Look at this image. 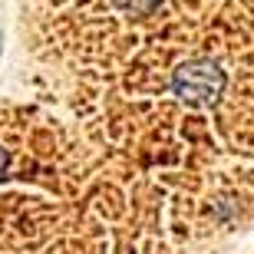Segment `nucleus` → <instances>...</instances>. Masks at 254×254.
Segmentation results:
<instances>
[{
    "label": "nucleus",
    "mask_w": 254,
    "mask_h": 254,
    "mask_svg": "<svg viewBox=\"0 0 254 254\" xmlns=\"http://www.w3.org/2000/svg\"><path fill=\"white\" fill-rule=\"evenodd\" d=\"M135 175L40 109L0 106V254H123Z\"/></svg>",
    "instance_id": "nucleus-1"
}]
</instances>
